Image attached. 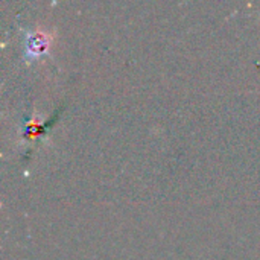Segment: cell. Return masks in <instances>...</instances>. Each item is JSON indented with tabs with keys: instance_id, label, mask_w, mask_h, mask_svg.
<instances>
[{
	"instance_id": "obj_1",
	"label": "cell",
	"mask_w": 260,
	"mask_h": 260,
	"mask_svg": "<svg viewBox=\"0 0 260 260\" xmlns=\"http://www.w3.org/2000/svg\"><path fill=\"white\" fill-rule=\"evenodd\" d=\"M53 37L44 29L27 30L24 35V58L34 59L49 52Z\"/></svg>"
}]
</instances>
